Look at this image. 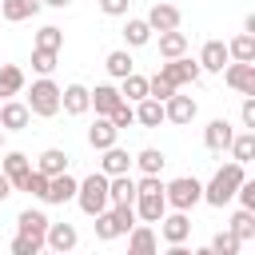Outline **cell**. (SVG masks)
Here are the masks:
<instances>
[{"instance_id": "obj_1", "label": "cell", "mask_w": 255, "mask_h": 255, "mask_svg": "<svg viewBox=\"0 0 255 255\" xmlns=\"http://www.w3.org/2000/svg\"><path fill=\"white\" fill-rule=\"evenodd\" d=\"M247 179V167H239V163H223L207 183H203V203H211V207H223V203H231L235 199V191H239V183Z\"/></svg>"}, {"instance_id": "obj_2", "label": "cell", "mask_w": 255, "mask_h": 255, "mask_svg": "<svg viewBox=\"0 0 255 255\" xmlns=\"http://www.w3.org/2000/svg\"><path fill=\"white\" fill-rule=\"evenodd\" d=\"M24 108H28L32 116H40V120H52V116L60 112V84H56L52 76H40V80L32 84V92L24 96Z\"/></svg>"}, {"instance_id": "obj_3", "label": "cell", "mask_w": 255, "mask_h": 255, "mask_svg": "<svg viewBox=\"0 0 255 255\" xmlns=\"http://www.w3.org/2000/svg\"><path fill=\"white\" fill-rule=\"evenodd\" d=\"M76 203H80V211L84 215H100V211H108L112 207V199H108V175H100V171H92L88 179H80V187H76Z\"/></svg>"}, {"instance_id": "obj_4", "label": "cell", "mask_w": 255, "mask_h": 255, "mask_svg": "<svg viewBox=\"0 0 255 255\" xmlns=\"http://www.w3.org/2000/svg\"><path fill=\"white\" fill-rule=\"evenodd\" d=\"M199 199H203V183H199L195 175H179V179L163 183V203H167L171 211H191Z\"/></svg>"}, {"instance_id": "obj_5", "label": "cell", "mask_w": 255, "mask_h": 255, "mask_svg": "<svg viewBox=\"0 0 255 255\" xmlns=\"http://www.w3.org/2000/svg\"><path fill=\"white\" fill-rule=\"evenodd\" d=\"M159 76L171 84V88H183V84H199V64L191 60V56H179V60H167V64H159Z\"/></svg>"}, {"instance_id": "obj_6", "label": "cell", "mask_w": 255, "mask_h": 255, "mask_svg": "<svg viewBox=\"0 0 255 255\" xmlns=\"http://www.w3.org/2000/svg\"><path fill=\"white\" fill-rule=\"evenodd\" d=\"M80 243V231L76 223H48L44 231V251H56V255H72Z\"/></svg>"}, {"instance_id": "obj_7", "label": "cell", "mask_w": 255, "mask_h": 255, "mask_svg": "<svg viewBox=\"0 0 255 255\" xmlns=\"http://www.w3.org/2000/svg\"><path fill=\"white\" fill-rule=\"evenodd\" d=\"M195 116H199V104H195L191 96H179V92H175V96L163 104V124H179V128H187Z\"/></svg>"}, {"instance_id": "obj_8", "label": "cell", "mask_w": 255, "mask_h": 255, "mask_svg": "<svg viewBox=\"0 0 255 255\" xmlns=\"http://www.w3.org/2000/svg\"><path fill=\"white\" fill-rule=\"evenodd\" d=\"M128 255H159V235L151 223H135L128 231Z\"/></svg>"}, {"instance_id": "obj_9", "label": "cell", "mask_w": 255, "mask_h": 255, "mask_svg": "<svg viewBox=\"0 0 255 255\" xmlns=\"http://www.w3.org/2000/svg\"><path fill=\"white\" fill-rule=\"evenodd\" d=\"M143 20H147V28H151V32H179L183 12H179L175 4H151V12H147Z\"/></svg>"}, {"instance_id": "obj_10", "label": "cell", "mask_w": 255, "mask_h": 255, "mask_svg": "<svg viewBox=\"0 0 255 255\" xmlns=\"http://www.w3.org/2000/svg\"><path fill=\"white\" fill-rule=\"evenodd\" d=\"M223 84L231 92H239V96H255V64H227Z\"/></svg>"}, {"instance_id": "obj_11", "label": "cell", "mask_w": 255, "mask_h": 255, "mask_svg": "<svg viewBox=\"0 0 255 255\" xmlns=\"http://www.w3.org/2000/svg\"><path fill=\"white\" fill-rule=\"evenodd\" d=\"M92 88H84V84H68V88H60V112H68V116H88L92 112V96H88Z\"/></svg>"}, {"instance_id": "obj_12", "label": "cell", "mask_w": 255, "mask_h": 255, "mask_svg": "<svg viewBox=\"0 0 255 255\" xmlns=\"http://www.w3.org/2000/svg\"><path fill=\"white\" fill-rule=\"evenodd\" d=\"M28 171H32V159H28L24 151H4V159H0V175L12 183V191H20V183L28 179Z\"/></svg>"}, {"instance_id": "obj_13", "label": "cell", "mask_w": 255, "mask_h": 255, "mask_svg": "<svg viewBox=\"0 0 255 255\" xmlns=\"http://www.w3.org/2000/svg\"><path fill=\"white\" fill-rule=\"evenodd\" d=\"M32 124V112L24 108V100H4L0 104V131H24Z\"/></svg>"}, {"instance_id": "obj_14", "label": "cell", "mask_w": 255, "mask_h": 255, "mask_svg": "<svg viewBox=\"0 0 255 255\" xmlns=\"http://www.w3.org/2000/svg\"><path fill=\"white\" fill-rule=\"evenodd\" d=\"M199 72H223L227 64H231V56H227V44L223 40H207L203 48H199Z\"/></svg>"}, {"instance_id": "obj_15", "label": "cell", "mask_w": 255, "mask_h": 255, "mask_svg": "<svg viewBox=\"0 0 255 255\" xmlns=\"http://www.w3.org/2000/svg\"><path fill=\"white\" fill-rule=\"evenodd\" d=\"M48 223H52V219H48L40 207H24V211L16 215V235H28V239H44Z\"/></svg>"}, {"instance_id": "obj_16", "label": "cell", "mask_w": 255, "mask_h": 255, "mask_svg": "<svg viewBox=\"0 0 255 255\" xmlns=\"http://www.w3.org/2000/svg\"><path fill=\"white\" fill-rule=\"evenodd\" d=\"M159 235H163L167 243H187V235H191V215H187V211L163 215V219H159Z\"/></svg>"}, {"instance_id": "obj_17", "label": "cell", "mask_w": 255, "mask_h": 255, "mask_svg": "<svg viewBox=\"0 0 255 255\" xmlns=\"http://www.w3.org/2000/svg\"><path fill=\"white\" fill-rule=\"evenodd\" d=\"M231 139H235V128L219 116V120H211L207 128H203V143H207V151H227L231 147Z\"/></svg>"}, {"instance_id": "obj_18", "label": "cell", "mask_w": 255, "mask_h": 255, "mask_svg": "<svg viewBox=\"0 0 255 255\" xmlns=\"http://www.w3.org/2000/svg\"><path fill=\"white\" fill-rule=\"evenodd\" d=\"M68 151L64 147H48V151H40V159H36V167L32 171H40V175H48V179H56V175H64L68 171Z\"/></svg>"}, {"instance_id": "obj_19", "label": "cell", "mask_w": 255, "mask_h": 255, "mask_svg": "<svg viewBox=\"0 0 255 255\" xmlns=\"http://www.w3.org/2000/svg\"><path fill=\"white\" fill-rule=\"evenodd\" d=\"M76 187H80V179L64 171V175L48 179V195H44V203H60V207H64V203H72V199H76Z\"/></svg>"}, {"instance_id": "obj_20", "label": "cell", "mask_w": 255, "mask_h": 255, "mask_svg": "<svg viewBox=\"0 0 255 255\" xmlns=\"http://www.w3.org/2000/svg\"><path fill=\"white\" fill-rule=\"evenodd\" d=\"M92 96V108H96V116L100 120H108L124 100H120V88H112V84H96V92H88Z\"/></svg>"}, {"instance_id": "obj_21", "label": "cell", "mask_w": 255, "mask_h": 255, "mask_svg": "<svg viewBox=\"0 0 255 255\" xmlns=\"http://www.w3.org/2000/svg\"><path fill=\"white\" fill-rule=\"evenodd\" d=\"M100 175H108V179H112V175H131V155H128L120 143L108 147L104 159H100Z\"/></svg>"}, {"instance_id": "obj_22", "label": "cell", "mask_w": 255, "mask_h": 255, "mask_svg": "<svg viewBox=\"0 0 255 255\" xmlns=\"http://www.w3.org/2000/svg\"><path fill=\"white\" fill-rule=\"evenodd\" d=\"M135 219L139 223H159L163 215H167V203H163V195H135Z\"/></svg>"}, {"instance_id": "obj_23", "label": "cell", "mask_w": 255, "mask_h": 255, "mask_svg": "<svg viewBox=\"0 0 255 255\" xmlns=\"http://www.w3.org/2000/svg\"><path fill=\"white\" fill-rule=\"evenodd\" d=\"M44 8V0H0V16L8 24H20V20H32L36 12Z\"/></svg>"}, {"instance_id": "obj_24", "label": "cell", "mask_w": 255, "mask_h": 255, "mask_svg": "<svg viewBox=\"0 0 255 255\" xmlns=\"http://www.w3.org/2000/svg\"><path fill=\"white\" fill-rule=\"evenodd\" d=\"M116 139H120V131L112 128V120H100V116H96V124L88 128V143H92L96 151H108V147H116Z\"/></svg>"}, {"instance_id": "obj_25", "label": "cell", "mask_w": 255, "mask_h": 255, "mask_svg": "<svg viewBox=\"0 0 255 255\" xmlns=\"http://www.w3.org/2000/svg\"><path fill=\"white\" fill-rule=\"evenodd\" d=\"M24 92V72L16 64H0V104L4 100H16Z\"/></svg>"}, {"instance_id": "obj_26", "label": "cell", "mask_w": 255, "mask_h": 255, "mask_svg": "<svg viewBox=\"0 0 255 255\" xmlns=\"http://www.w3.org/2000/svg\"><path fill=\"white\" fill-rule=\"evenodd\" d=\"M163 163H167V155H163L159 147H143V151L131 155V167H139V175H159Z\"/></svg>"}, {"instance_id": "obj_27", "label": "cell", "mask_w": 255, "mask_h": 255, "mask_svg": "<svg viewBox=\"0 0 255 255\" xmlns=\"http://www.w3.org/2000/svg\"><path fill=\"white\" fill-rule=\"evenodd\" d=\"M120 100H124V104H139V100H147V76H139V72L124 76V80H120Z\"/></svg>"}, {"instance_id": "obj_28", "label": "cell", "mask_w": 255, "mask_h": 255, "mask_svg": "<svg viewBox=\"0 0 255 255\" xmlns=\"http://www.w3.org/2000/svg\"><path fill=\"white\" fill-rule=\"evenodd\" d=\"M231 163H239V167H247L251 159H255V131H239L235 139H231Z\"/></svg>"}, {"instance_id": "obj_29", "label": "cell", "mask_w": 255, "mask_h": 255, "mask_svg": "<svg viewBox=\"0 0 255 255\" xmlns=\"http://www.w3.org/2000/svg\"><path fill=\"white\" fill-rule=\"evenodd\" d=\"M159 56L163 60L187 56V32H159Z\"/></svg>"}, {"instance_id": "obj_30", "label": "cell", "mask_w": 255, "mask_h": 255, "mask_svg": "<svg viewBox=\"0 0 255 255\" xmlns=\"http://www.w3.org/2000/svg\"><path fill=\"white\" fill-rule=\"evenodd\" d=\"M227 56H231V64H255V36L239 32V36L227 44Z\"/></svg>"}, {"instance_id": "obj_31", "label": "cell", "mask_w": 255, "mask_h": 255, "mask_svg": "<svg viewBox=\"0 0 255 255\" xmlns=\"http://www.w3.org/2000/svg\"><path fill=\"white\" fill-rule=\"evenodd\" d=\"M104 68H108V76L124 80V76H131V72H135V60H131V52H128V48H116V52H108Z\"/></svg>"}, {"instance_id": "obj_32", "label": "cell", "mask_w": 255, "mask_h": 255, "mask_svg": "<svg viewBox=\"0 0 255 255\" xmlns=\"http://www.w3.org/2000/svg\"><path fill=\"white\" fill-rule=\"evenodd\" d=\"M135 108V124L139 128H159L163 124V104L159 100H139V104H131Z\"/></svg>"}, {"instance_id": "obj_33", "label": "cell", "mask_w": 255, "mask_h": 255, "mask_svg": "<svg viewBox=\"0 0 255 255\" xmlns=\"http://www.w3.org/2000/svg\"><path fill=\"white\" fill-rule=\"evenodd\" d=\"M108 199L112 203H135V179L131 175H112L108 179Z\"/></svg>"}, {"instance_id": "obj_34", "label": "cell", "mask_w": 255, "mask_h": 255, "mask_svg": "<svg viewBox=\"0 0 255 255\" xmlns=\"http://www.w3.org/2000/svg\"><path fill=\"white\" fill-rule=\"evenodd\" d=\"M151 40V28H147V20H139V16H128V24H124V44L128 48H143Z\"/></svg>"}, {"instance_id": "obj_35", "label": "cell", "mask_w": 255, "mask_h": 255, "mask_svg": "<svg viewBox=\"0 0 255 255\" xmlns=\"http://www.w3.org/2000/svg\"><path fill=\"white\" fill-rule=\"evenodd\" d=\"M227 231H231V235H235L239 243H247V239H255V211H243V207H239V211L231 215V223H227Z\"/></svg>"}, {"instance_id": "obj_36", "label": "cell", "mask_w": 255, "mask_h": 255, "mask_svg": "<svg viewBox=\"0 0 255 255\" xmlns=\"http://www.w3.org/2000/svg\"><path fill=\"white\" fill-rule=\"evenodd\" d=\"M32 48H40V52H56L60 56V48H64V32L56 28V24H44L40 32H36V44Z\"/></svg>"}, {"instance_id": "obj_37", "label": "cell", "mask_w": 255, "mask_h": 255, "mask_svg": "<svg viewBox=\"0 0 255 255\" xmlns=\"http://www.w3.org/2000/svg\"><path fill=\"white\" fill-rule=\"evenodd\" d=\"M207 247H211V255H239V247H243V243L223 227V231H215V235H211V243H207Z\"/></svg>"}, {"instance_id": "obj_38", "label": "cell", "mask_w": 255, "mask_h": 255, "mask_svg": "<svg viewBox=\"0 0 255 255\" xmlns=\"http://www.w3.org/2000/svg\"><path fill=\"white\" fill-rule=\"evenodd\" d=\"M108 211H112V219H116L120 235H128V231H131V227L139 223V219H135V207H131V203H112Z\"/></svg>"}, {"instance_id": "obj_39", "label": "cell", "mask_w": 255, "mask_h": 255, "mask_svg": "<svg viewBox=\"0 0 255 255\" xmlns=\"http://www.w3.org/2000/svg\"><path fill=\"white\" fill-rule=\"evenodd\" d=\"M175 92H179V88H171V84H167L159 72H155V76H147V100H159V104H167Z\"/></svg>"}, {"instance_id": "obj_40", "label": "cell", "mask_w": 255, "mask_h": 255, "mask_svg": "<svg viewBox=\"0 0 255 255\" xmlns=\"http://www.w3.org/2000/svg\"><path fill=\"white\" fill-rule=\"evenodd\" d=\"M92 227H96V239H104V243H112V239H120V227H116V219H112V211H100Z\"/></svg>"}, {"instance_id": "obj_41", "label": "cell", "mask_w": 255, "mask_h": 255, "mask_svg": "<svg viewBox=\"0 0 255 255\" xmlns=\"http://www.w3.org/2000/svg\"><path fill=\"white\" fill-rule=\"evenodd\" d=\"M12 255H40L44 251V239H28V235H12Z\"/></svg>"}, {"instance_id": "obj_42", "label": "cell", "mask_w": 255, "mask_h": 255, "mask_svg": "<svg viewBox=\"0 0 255 255\" xmlns=\"http://www.w3.org/2000/svg\"><path fill=\"white\" fill-rule=\"evenodd\" d=\"M32 72L52 76V72H56V52H40V48H32Z\"/></svg>"}, {"instance_id": "obj_43", "label": "cell", "mask_w": 255, "mask_h": 255, "mask_svg": "<svg viewBox=\"0 0 255 255\" xmlns=\"http://www.w3.org/2000/svg\"><path fill=\"white\" fill-rule=\"evenodd\" d=\"M20 191H28V195L44 199V195H48V175H40V171H28V179L20 183Z\"/></svg>"}, {"instance_id": "obj_44", "label": "cell", "mask_w": 255, "mask_h": 255, "mask_svg": "<svg viewBox=\"0 0 255 255\" xmlns=\"http://www.w3.org/2000/svg\"><path fill=\"white\" fill-rule=\"evenodd\" d=\"M108 120H112V128H116V131H124V128H131V124H135V108H131V104H120Z\"/></svg>"}, {"instance_id": "obj_45", "label": "cell", "mask_w": 255, "mask_h": 255, "mask_svg": "<svg viewBox=\"0 0 255 255\" xmlns=\"http://www.w3.org/2000/svg\"><path fill=\"white\" fill-rule=\"evenodd\" d=\"M135 195H163V179L159 175H139L135 179Z\"/></svg>"}, {"instance_id": "obj_46", "label": "cell", "mask_w": 255, "mask_h": 255, "mask_svg": "<svg viewBox=\"0 0 255 255\" xmlns=\"http://www.w3.org/2000/svg\"><path fill=\"white\" fill-rule=\"evenodd\" d=\"M235 199H239V207H243V211H255V179H243V183H239V191H235Z\"/></svg>"}, {"instance_id": "obj_47", "label": "cell", "mask_w": 255, "mask_h": 255, "mask_svg": "<svg viewBox=\"0 0 255 255\" xmlns=\"http://www.w3.org/2000/svg\"><path fill=\"white\" fill-rule=\"evenodd\" d=\"M239 120H243V131H255V96H243Z\"/></svg>"}, {"instance_id": "obj_48", "label": "cell", "mask_w": 255, "mask_h": 255, "mask_svg": "<svg viewBox=\"0 0 255 255\" xmlns=\"http://www.w3.org/2000/svg\"><path fill=\"white\" fill-rule=\"evenodd\" d=\"M96 4L104 16H128V8H131V0H96Z\"/></svg>"}, {"instance_id": "obj_49", "label": "cell", "mask_w": 255, "mask_h": 255, "mask_svg": "<svg viewBox=\"0 0 255 255\" xmlns=\"http://www.w3.org/2000/svg\"><path fill=\"white\" fill-rule=\"evenodd\" d=\"M163 255H191V247H183V243H167Z\"/></svg>"}, {"instance_id": "obj_50", "label": "cell", "mask_w": 255, "mask_h": 255, "mask_svg": "<svg viewBox=\"0 0 255 255\" xmlns=\"http://www.w3.org/2000/svg\"><path fill=\"white\" fill-rule=\"evenodd\" d=\"M8 195H12V183H8V179H4V175H0V203H4V199H8Z\"/></svg>"}, {"instance_id": "obj_51", "label": "cell", "mask_w": 255, "mask_h": 255, "mask_svg": "<svg viewBox=\"0 0 255 255\" xmlns=\"http://www.w3.org/2000/svg\"><path fill=\"white\" fill-rule=\"evenodd\" d=\"M44 4H48V8H68L72 0H44Z\"/></svg>"}, {"instance_id": "obj_52", "label": "cell", "mask_w": 255, "mask_h": 255, "mask_svg": "<svg viewBox=\"0 0 255 255\" xmlns=\"http://www.w3.org/2000/svg\"><path fill=\"white\" fill-rule=\"evenodd\" d=\"M191 255H211V247H199V251H191Z\"/></svg>"}, {"instance_id": "obj_53", "label": "cell", "mask_w": 255, "mask_h": 255, "mask_svg": "<svg viewBox=\"0 0 255 255\" xmlns=\"http://www.w3.org/2000/svg\"><path fill=\"white\" fill-rule=\"evenodd\" d=\"M0 155H4V131H0Z\"/></svg>"}, {"instance_id": "obj_54", "label": "cell", "mask_w": 255, "mask_h": 255, "mask_svg": "<svg viewBox=\"0 0 255 255\" xmlns=\"http://www.w3.org/2000/svg\"><path fill=\"white\" fill-rule=\"evenodd\" d=\"M40 255H56V251H40Z\"/></svg>"}]
</instances>
